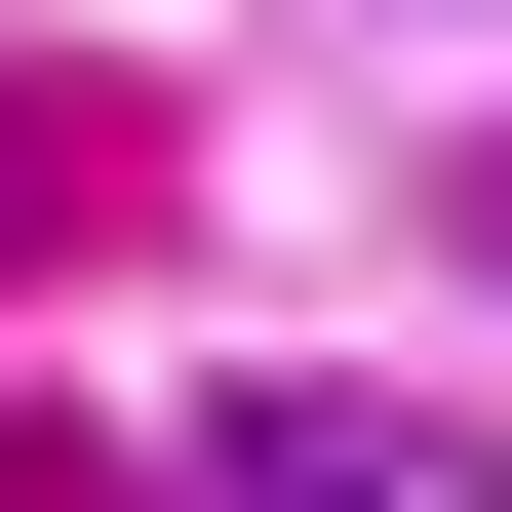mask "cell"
<instances>
[{
  "label": "cell",
  "instance_id": "1",
  "mask_svg": "<svg viewBox=\"0 0 512 512\" xmlns=\"http://www.w3.org/2000/svg\"><path fill=\"white\" fill-rule=\"evenodd\" d=\"M197 512H512V434H434V394H237Z\"/></svg>",
  "mask_w": 512,
  "mask_h": 512
},
{
  "label": "cell",
  "instance_id": "2",
  "mask_svg": "<svg viewBox=\"0 0 512 512\" xmlns=\"http://www.w3.org/2000/svg\"><path fill=\"white\" fill-rule=\"evenodd\" d=\"M473 237H512V197H473Z\"/></svg>",
  "mask_w": 512,
  "mask_h": 512
}]
</instances>
